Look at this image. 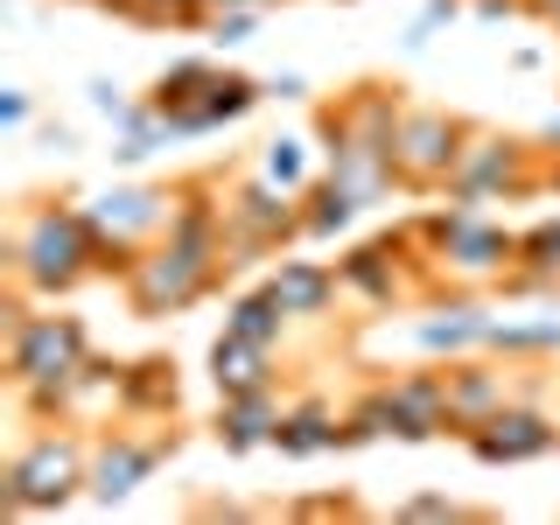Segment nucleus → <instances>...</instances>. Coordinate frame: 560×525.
<instances>
[{
  "label": "nucleus",
  "mask_w": 560,
  "mask_h": 525,
  "mask_svg": "<svg viewBox=\"0 0 560 525\" xmlns=\"http://www.w3.org/2000/svg\"><path fill=\"white\" fill-rule=\"evenodd\" d=\"M407 84L399 78H358L315 113V140H323V168L358 197L364 210H378L385 197H407L399 189V127H407Z\"/></svg>",
  "instance_id": "f257e3e1"
},
{
  "label": "nucleus",
  "mask_w": 560,
  "mask_h": 525,
  "mask_svg": "<svg viewBox=\"0 0 560 525\" xmlns=\"http://www.w3.org/2000/svg\"><path fill=\"white\" fill-rule=\"evenodd\" d=\"M8 280L35 288L43 302H63L84 280H98V238L84 224L78 197H22L8 224Z\"/></svg>",
  "instance_id": "f03ea898"
},
{
  "label": "nucleus",
  "mask_w": 560,
  "mask_h": 525,
  "mask_svg": "<svg viewBox=\"0 0 560 525\" xmlns=\"http://www.w3.org/2000/svg\"><path fill=\"white\" fill-rule=\"evenodd\" d=\"M92 329L78 323V315H57L49 308H28L22 323L0 329V372H8V393L14 407H22L35 428H49V420H63V393L70 378H78V364L92 358Z\"/></svg>",
  "instance_id": "7ed1b4c3"
},
{
  "label": "nucleus",
  "mask_w": 560,
  "mask_h": 525,
  "mask_svg": "<svg viewBox=\"0 0 560 525\" xmlns=\"http://www.w3.org/2000/svg\"><path fill=\"white\" fill-rule=\"evenodd\" d=\"M92 483V428H70V420H49L43 434H28L22 448L0 469V504L14 518H43L63 512L70 498H84Z\"/></svg>",
  "instance_id": "20e7f679"
},
{
  "label": "nucleus",
  "mask_w": 560,
  "mask_h": 525,
  "mask_svg": "<svg viewBox=\"0 0 560 525\" xmlns=\"http://www.w3.org/2000/svg\"><path fill=\"white\" fill-rule=\"evenodd\" d=\"M224 273H232V253L224 245H203V238H154L148 253L127 267V308L148 315V323H162V315H183L210 302V294L224 288Z\"/></svg>",
  "instance_id": "39448f33"
},
{
  "label": "nucleus",
  "mask_w": 560,
  "mask_h": 525,
  "mask_svg": "<svg viewBox=\"0 0 560 525\" xmlns=\"http://www.w3.org/2000/svg\"><path fill=\"white\" fill-rule=\"evenodd\" d=\"M420 238L434 245V259H442V273H448V288H469V294H483V288H504V273L518 267V232L512 224H498L483 203H442V210H420Z\"/></svg>",
  "instance_id": "423d86ee"
},
{
  "label": "nucleus",
  "mask_w": 560,
  "mask_h": 525,
  "mask_svg": "<svg viewBox=\"0 0 560 525\" xmlns=\"http://www.w3.org/2000/svg\"><path fill=\"white\" fill-rule=\"evenodd\" d=\"M148 98L162 105V119L189 140V133L238 127V119L267 98V84L245 78V70H232V63H210V57H175L162 78L148 84Z\"/></svg>",
  "instance_id": "0eeeda50"
},
{
  "label": "nucleus",
  "mask_w": 560,
  "mask_h": 525,
  "mask_svg": "<svg viewBox=\"0 0 560 525\" xmlns=\"http://www.w3.org/2000/svg\"><path fill=\"white\" fill-rule=\"evenodd\" d=\"M547 168L553 154L539 148V133H504V127H469V148L448 175V197L455 203H525V197H547Z\"/></svg>",
  "instance_id": "6e6552de"
},
{
  "label": "nucleus",
  "mask_w": 560,
  "mask_h": 525,
  "mask_svg": "<svg viewBox=\"0 0 560 525\" xmlns=\"http://www.w3.org/2000/svg\"><path fill=\"white\" fill-rule=\"evenodd\" d=\"M302 238H308L302 197L280 189L273 175H259V168H232V183H224V245H232V267L294 253Z\"/></svg>",
  "instance_id": "1a4fd4ad"
},
{
  "label": "nucleus",
  "mask_w": 560,
  "mask_h": 525,
  "mask_svg": "<svg viewBox=\"0 0 560 525\" xmlns=\"http://www.w3.org/2000/svg\"><path fill=\"white\" fill-rule=\"evenodd\" d=\"M78 210H84V224H92V238H98V273L127 280L133 259L168 232L175 189L168 183H113V189H98V197H78Z\"/></svg>",
  "instance_id": "9d476101"
},
{
  "label": "nucleus",
  "mask_w": 560,
  "mask_h": 525,
  "mask_svg": "<svg viewBox=\"0 0 560 525\" xmlns=\"http://www.w3.org/2000/svg\"><path fill=\"white\" fill-rule=\"evenodd\" d=\"M183 448V428L175 420H105L92 428V483H84V498L92 504H127L140 483H154V469L168 463V455Z\"/></svg>",
  "instance_id": "9b49d317"
},
{
  "label": "nucleus",
  "mask_w": 560,
  "mask_h": 525,
  "mask_svg": "<svg viewBox=\"0 0 560 525\" xmlns=\"http://www.w3.org/2000/svg\"><path fill=\"white\" fill-rule=\"evenodd\" d=\"M469 113H448V105H407V127H399V189L407 197H448V175L469 148Z\"/></svg>",
  "instance_id": "f8f14e48"
},
{
  "label": "nucleus",
  "mask_w": 560,
  "mask_h": 525,
  "mask_svg": "<svg viewBox=\"0 0 560 525\" xmlns=\"http://www.w3.org/2000/svg\"><path fill=\"white\" fill-rule=\"evenodd\" d=\"M463 448L490 469H512V463H547L560 455V413H547L539 399H512L498 420H483L477 434H463Z\"/></svg>",
  "instance_id": "ddd939ff"
},
{
  "label": "nucleus",
  "mask_w": 560,
  "mask_h": 525,
  "mask_svg": "<svg viewBox=\"0 0 560 525\" xmlns=\"http://www.w3.org/2000/svg\"><path fill=\"white\" fill-rule=\"evenodd\" d=\"M413 350L420 358H469V350H490V308L469 288L442 294V302H420Z\"/></svg>",
  "instance_id": "4468645a"
},
{
  "label": "nucleus",
  "mask_w": 560,
  "mask_h": 525,
  "mask_svg": "<svg viewBox=\"0 0 560 525\" xmlns=\"http://www.w3.org/2000/svg\"><path fill=\"white\" fill-rule=\"evenodd\" d=\"M385 393L399 407V442H442L448 428V372L442 358H420L407 372H385Z\"/></svg>",
  "instance_id": "2eb2a0df"
},
{
  "label": "nucleus",
  "mask_w": 560,
  "mask_h": 525,
  "mask_svg": "<svg viewBox=\"0 0 560 525\" xmlns=\"http://www.w3.org/2000/svg\"><path fill=\"white\" fill-rule=\"evenodd\" d=\"M280 455H294V463H315V455H337V448H358V434H350V413L337 399H288V413H280V434H273Z\"/></svg>",
  "instance_id": "dca6fc26"
},
{
  "label": "nucleus",
  "mask_w": 560,
  "mask_h": 525,
  "mask_svg": "<svg viewBox=\"0 0 560 525\" xmlns=\"http://www.w3.org/2000/svg\"><path fill=\"white\" fill-rule=\"evenodd\" d=\"M267 288L280 294V308H288L294 323H329V315L343 308V280H337V267H323V259L280 253L273 273H267Z\"/></svg>",
  "instance_id": "f3484780"
},
{
  "label": "nucleus",
  "mask_w": 560,
  "mask_h": 525,
  "mask_svg": "<svg viewBox=\"0 0 560 525\" xmlns=\"http://www.w3.org/2000/svg\"><path fill=\"white\" fill-rule=\"evenodd\" d=\"M183 413V364L168 350H148V358H127V385H119V420H175Z\"/></svg>",
  "instance_id": "a211bd4d"
},
{
  "label": "nucleus",
  "mask_w": 560,
  "mask_h": 525,
  "mask_svg": "<svg viewBox=\"0 0 560 525\" xmlns=\"http://www.w3.org/2000/svg\"><path fill=\"white\" fill-rule=\"evenodd\" d=\"M280 413H288V399H280L273 385L267 393H232V399H218V413H210V434H218V448L253 455V448H273Z\"/></svg>",
  "instance_id": "6ab92c4d"
},
{
  "label": "nucleus",
  "mask_w": 560,
  "mask_h": 525,
  "mask_svg": "<svg viewBox=\"0 0 560 525\" xmlns=\"http://www.w3.org/2000/svg\"><path fill=\"white\" fill-rule=\"evenodd\" d=\"M504 302H525V294H560V218H539L518 232V267L504 273Z\"/></svg>",
  "instance_id": "aec40b11"
},
{
  "label": "nucleus",
  "mask_w": 560,
  "mask_h": 525,
  "mask_svg": "<svg viewBox=\"0 0 560 525\" xmlns=\"http://www.w3.org/2000/svg\"><path fill=\"white\" fill-rule=\"evenodd\" d=\"M210 385H218V399H232V393H267V385H280V350H267V343L232 337V329H224V337L210 343Z\"/></svg>",
  "instance_id": "412c9836"
},
{
  "label": "nucleus",
  "mask_w": 560,
  "mask_h": 525,
  "mask_svg": "<svg viewBox=\"0 0 560 525\" xmlns=\"http://www.w3.org/2000/svg\"><path fill=\"white\" fill-rule=\"evenodd\" d=\"M490 350L504 364H560V315H490Z\"/></svg>",
  "instance_id": "4be33fe9"
},
{
  "label": "nucleus",
  "mask_w": 560,
  "mask_h": 525,
  "mask_svg": "<svg viewBox=\"0 0 560 525\" xmlns=\"http://www.w3.org/2000/svg\"><path fill=\"white\" fill-rule=\"evenodd\" d=\"M288 323H294V315L280 308V294L267 288V280L245 288V294H232V308H224V329H232V337H253V343H267V350L288 343Z\"/></svg>",
  "instance_id": "5701e85b"
},
{
  "label": "nucleus",
  "mask_w": 560,
  "mask_h": 525,
  "mask_svg": "<svg viewBox=\"0 0 560 525\" xmlns=\"http://www.w3.org/2000/svg\"><path fill=\"white\" fill-rule=\"evenodd\" d=\"M358 218H364V203L350 197V189H343L329 168H323V175H315V183L302 189V224H308V238H343Z\"/></svg>",
  "instance_id": "b1692460"
},
{
  "label": "nucleus",
  "mask_w": 560,
  "mask_h": 525,
  "mask_svg": "<svg viewBox=\"0 0 560 525\" xmlns=\"http://www.w3.org/2000/svg\"><path fill=\"white\" fill-rule=\"evenodd\" d=\"M343 413H350V434H358V442H399V407H393V393H385V378H372Z\"/></svg>",
  "instance_id": "393cba45"
},
{
  "label": "nucleus",
  "mask_w": 560,
  "mask_h": 525,
  "mask_svg": "<svg viewBox=\"0 0 560 525\" xmlns=\"http://www.w3.org/2000/svg\"><path fill=\"white\" fill-rule=\"evenodd\" d=\"M259 175H273L280 189H294V197H302V189H308V183H315V175H323V168L308 162V148H302V140L273 133L267 148H259Z\"/></svg>",
  "instance_id": "a878e982"
},
{
  "label": "nucleus",
  "mask_w": 560,
  "mask_h": 525,
  "mask_svg": "<svg viewBox=\"0 0 560 525\" xmlns=\"http://www.w3.org/2000/svg\"><path fill=\"white\" fill-rule=\"evenodd\" d=\"M393 518H407V525H483V518H498V512H483V504H455V498H434V490H420V498H407Z\"/></svg>",
  "instance_id": "bb28decb"
},
{
  "label": "nucleus",
  "mask_w": 560,
  "mask_h": 525,
  "mask_svg": "<svg viewBox=\"0 0 560 525\" xmlns=\"http://www.w3.org/2000/svg\"><path fill=\"white\" fill-rule=\"evenodd\" d=\"M119 22H133V28H203L210 14H203V0H127Z\"/></svg>",
  "instance_id": "cd10ccee"
},
{
  "label": "nucleus",
  "mask_w": 560,
  "mask_h": 525,
  "mask_svg": "<svg viewBox=\"0 0 560 525\" xmlns=\"http://www.w3.org/2000/svg\"><path fill=\"white\" fill-rule=\"evenodd\" d=\"M259 14H267V8H224V14H210V22H203V35H210L218 49H238V43H253Z\"/></svg>",
  "instance_id": "c85d7f7f"
},
{
  "label": "nucleus",
  "mask_w": 560,
  "mask_h": 525,
  "mask_svg": "<svg viewBox=\"0 0 560 525\" xmlns=\"http://www.w3.org/2000/svg\"><path fill=\"white\" fill-rule=\"evenodd\" d=\"M294 518H364V504L358 498H302V504H288Z\"/></svg>",
  "instance_id": "c756f323"
},
{
  "label": "nucleus",
  "mask_w": 560,
  "mask_h": 525,
  "mask_svg": "<svg viewBox=\"0 0 560 525\" xmlns=\"http://www.w3.org/2000/svg\"><path fill=\"white\" fill-rule=\"evenodd\" d=\"M28 119H35V98L22 84H8V92H0V127H28Z\"/></svg>",
  "instance_id": "7c9ffc66"
},
{
  "label": "nucleus",
  "mask_w": 560,
  "mask_h": 525,
  "mask_svg": "<svg viewBox=\"0 0 560 525\" xmlns=\"http://www.w3.org/2000/svg\"><path fill=\"white\" fill-rule=\"evenodd\" d=\"M127 105H133V98L119 92V84H105V78H92V113H105V127H113V119L127 113Z\"/></svg>",
  "instance_id": "2f4dec72"
},
{
  "label": "nucleus",
  "mask_w": 560,
  "mask_h": 525,
  "mask_svg": "<svg viewBox=\"0 0 560 525\" xmlns=\"http://www.w3.org/2000/svg\"><path fill=\"white\" fill-rule=\"evenodd\" d=\"M267 98H308V78H294V70H280V78H267Z\"/></svg>",
  "instance_id": "473e14b6"
},
{
  "label": "nucleus",
  "mask_w": 560,
  "mask_h": 525,
  "mask_svg": "<svg viewBox=\"0 0 560 525\" xmlns=\"http://www.w3.org/2000/svg\"><path fill=\"white\" fill-rule=\"evenodd\" d=\"M43 148H57V154H78V133H70V127H43Z\"/></svg>",
  "instance_id": "72a5a7b5"
},
{
  "label": "nucleus",
  "mask_w": 560,
  "mask_h": 525,
  "mask_svg": "<svg viewBox=\"0 0 560 525\" xmlns=\"http://www.w3.org/2000/svg\"><path fill=\"white\" fill-rule=\"evenodd\" d=\"M539 148H547V154H560V105H553L547 119H539Z\"/></svg>",
  "instance_id": "f704fd0d"
},
{
  "label": "nucleus",
  "mask_w": 560,
  "mask_h": 525,
  "mask_svg": "<svg viewBox=\"0 0 560 525\" xmlns=\"http://www.w3.org/2000/svg\"><path fill=\"white\" fill-rule=\"evenodd\" d=\"M525 22H553L560 28V0H525Z\"/></svg>",
  "instance_id": "c9c22d12"
},
{
  "label": "nucleus",
  "mask_w": 560,
  "mask_h": 525,
  "mask_svg": "<svg viewBox=\"0 0 560 525\" xmlns=\"http://www.w3.org/2000/svg\"><path fill=\"white\" fill-rule=\"evenodd\" d=\"M224 8H273V0H203V14H224Z\"/></svg>",
  "instance_id": "e433bc0d"
},
{
  "label": "nucleus",
  "mask_w": 560,
  "mask_h": 525,
  "mask_svg": "<svg viewBox=\"0 0 560 525\" xmlns=\"http://www.w3.org/2000/svg\"><path fill=\"white\" fill-rule=\"evenodd\" d=\"M84 8H98V14H127V0H84Z\"/></svg>",
  "instance_id": "4c0bfd02"
},
{
  "label": "nucleus",
  "mask_w": 560,
  "mask_h": 525,
  "mask_svg": "<svg viewBox=\"0 0 560 525\" xmlns=\"http://www.w3.org/2000/svg\"><path fill=\"white\" fill-rule=\"evenodd\" d=\"M547 197H560V154H553V168H547Z\"/></svg>",
  "instance_id": "58836bf2"
}]
</instances>
